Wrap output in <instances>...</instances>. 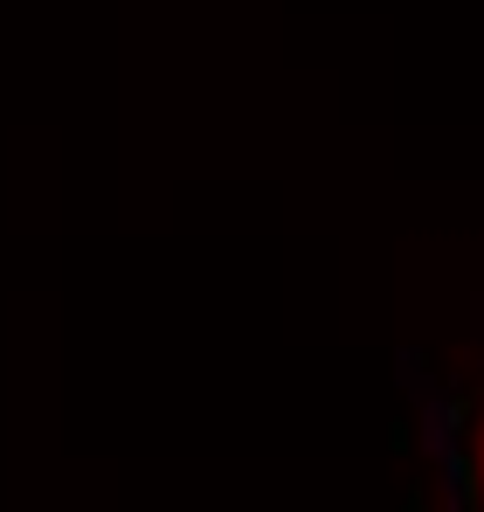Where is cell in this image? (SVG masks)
Returning a JSON list of instances; mask_svg holds the SVG:
<instances>
[{"label":"cell","mask_w":484,"mask_h":512,"mask_svg":"<svg viewBox=\"0 0 484 512\" xmlns=\"http://www.w3.org/2000/svg\"><path fill=\"white\" fill-rule=\"evenodd\" d=\"M464 436H484V416H471V429ZM464 485H478V499H484V450L471 443V464H464Z\"/></svg>","instance_id":"obj_1"}]
</instances>
